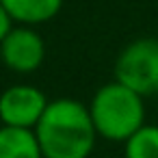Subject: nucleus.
Wrapping results in <instances>:
<instances>
[{"label": "nucleus", "mask_w": 158, "mask_h": 158, "mask_svg": "<svg viewBox=\"0 0 158 158\" xmlns=\"http://www.w3.org/2000/svg\"><path fill=\"white\" fill-rule=\"evenodd\" d=\"M35 136L44 158H89L98 132L89 106L74 98H56L50 100Z\"/></svg>", "instance_id": "nucleus-1"}, {"label": "nucleus", "mask_w": 158, "mask_h": 158, "mask_svg": "<svg viewBox=\"0 0 158 158\" xmlns=\"http://www.w3.org/2000/svg\"><path fill=\"white\" fill-rule=\"evenodd\" d=\"M9 13L11 22L18 26H39L59 15L63 0H0Z\"/></svg>", "instance_id": "nucleus-6"}, {"label": "nucleus", "mask_w": 158, "mask_h": 158, "mask_svg": "<svg viewBox=\"0 0 158 158\" xmlns=\"http://www.w3.org/2000/svg\"><path fill=\"white\" fill-rule=\"evenodd\" d=\"M0 158H44L35 130L0 126Z\"/></svg>", "instance_id": "nucleus-7"}, {"label": "nucleus", "mask_w": 158, "mask_h": 158, "mask_svg": "<svg viewBox=\"0 0 158 158\" xmlns=\"http://www.w3.org/2000/svg\"><path fill=\"white\" fill-rule=\"evenodd\" d=\"M0 59L15 74H33L46 61V41L33 26L13 24L0 44Z\"/></svg>", "instance_id": "nucleus-5"}, {"label": "nucleus", "mask_w": 158, "mask_h": 158, "mask_svg": "<svg viewBox=\"0 0 158 158\" xmlns=\"http://www.w3.org/2000/svg\"><path fill=\"white\" fill-rule=\"evenodd\" d=\"M50 100L33 85H13L0 93V121L2 126L35 130Z\"/></svg>", "instance_id": "nucleus-4"}, {"label": "nucleus", "mask_w": 158, "mask_h": 158, "mask_svg": "<svg viewBox=\"0 0 158 158\" xmlns=\"http://www.w3.org/2000/svg\"><path fill=\"white\" fill-rule=\"evenodd\" d=\"M89 115L98 136L113 143H126L139 128L145 126L143 98L117 80L102 85L93 93Z\"/></svg>", "instance_id": "nucleus-2"}, {"label": "nucleus", "mask_w": 158, "mask_h": 158, "mask_svg": "<svg viewBox=\"0 0 158 158\" xmlns=\"http://www.w3.org/2000/svg\"><path fill=\"white\" fill-rule=\"evenodd\" d=\"M13 28V22H11V18H9V13L5 11V7L0 5V44H2V39L7 37V33Z\"/></svg>", "instance_id": "nucleus-9"}, {"label": "nucleus", "mask_w": 158, "mask_h": 158, "mask_svg": "<svg viewBox=\"0 0 158 158\" xmlns=\"http://www.w3.org/2000/svg\"><path fill=\"white\" fill-rule=\"evenodd\" d=\"M126 158H158V126H143L139 128L126 143H123Z\"/></svg>", "instance_id": "nucleus-8"}, {"label": "nucleus", "mask_w": 158, "mask_h": 158, "mask_svg": "<svg viewBox=\"0 0 158 158\" xmlns=\"http://www.w3.org/2000/svg\"><path fill=\"white\" fill-rule=\"evenodd\" d=\"M115 80L141 98L158 93V39L130 41L115 61Z\"/></svg>", "instance_id": "nucleus-3"}]
</instances>
